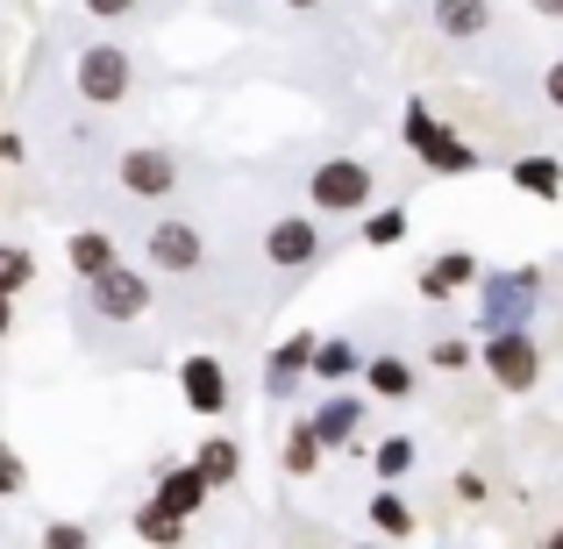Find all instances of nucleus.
Wrapping results in <instances>:
<instances>
[{
    "label": "nucleus",
    "mask_w": 563,
    "mask_h": 549,
    "mask_svg": "<svg viewBox=\"0 0 563 549\" xmlns=\"http://www.w3.org/2000/svg\"><path fill=\"white\" fill-rule=\"evenodd\" d=\"M399 143H407V151L421 157L435 179H464V172H478V165H485V157L471 151V143L456 136V129L442 122L435 108H428V100H407V108H399Z\"/></svg>",
    "instance_id": "f257e3e1"
},
{
    "label": "nucleus",
    "mask_w": 563,
    "mask_h": 549,
    "mask_svg": "<svg viewBox=\"0 0 563 549\" xmlns=\"http://www.w3.org/2000/svg\"><path fill=\"white\" fill-rule=\"evenodd\" d=\"M536 307H542V264H507V272L478 278V336L536 329Z\"/></svg>",
    "instance_id": "f03ea898"
},
{
    "label": "nucleus",
    "mask_w": 563,
    "mask_h": 549,
    "mask_svg": "<svg viewBox=\"0 0 563 549\" xmlns=\"http://www.w3.org/2000/svg\"><path fill=\"white\" fill-rule=\"evenodd\" d=\"M71 86H79L86 108H122L129 86H136V57H129L114 36H100V43H86V51H79V65H71Z\"/></svg>",
    "instance_id": "7ed1b4c3"
},
{
    "label": "nucleus",
    "mask_w": 563,
    "mask_h": 549,
    "mask_svg": "<svg viewBox=\"0 0 563 549\" xmlns=\"http://www.w3.org/2000/svg\"><path fill=\"white\" fill-rule=\"evenodd\" d=\"M478 364H485V378L499 385V393H536L542 385V343H536V329H493L478 343Z\"/></svg>",
    "instance_id": "20e7f679"
},
{
    "label": "nucleus",
    "mask_w": 563,
    "mask_h": 549,
    "mask_svg": "<svg viewBox=\"0 0 563 549\" xmlns=\"http://www.w3.org/2000/svg\"><path fill=\"white\" fill-rule=\"evenodd\" d=\"M372 186H378V172L364 165V157H329V165L307 172V207H314V215H364V207H372Z\"/></svg>",
    "instance_id": "39448f33"
},
{
    "label": "nucleus",
    "mask_w": 563,
    "mask_h": 549,
    "mask_svg": "<svg viewBox=\"0 0 563 549\" xmlns=\"http://www.w3.org/2000/svg\"><path fill=\"white\" fill-rule=\"evenodd\" d=\"M143 257H151V272H157V278H192V272L207 264V235H200V221H186V215L151 221V235H143Z\"/></svg>",
    "instance_id": "423d86ee"
},
{
    "label": "nucleus",
    "mask_w": 563,
    "mask_h": 549,
    "mask_svg": "<svg viewBox=\"0 0 563 549\" xmlns=\"http://www.w3.org/2000/svg\"><path fill=\"white\" fill-rule=\"evenodd\" d=\"M151 300H157V286H151V272H136V264H114V272L86 278V307H93L100 321H143Z\"/></svg>",
    "instance_id": "0eeeda50"
},
{
    "label": "nucleus",
    "mask_w": 563,
    "mask_h": 549,
    "mask_svg": "<svg viewBox=\"0 0 563 549\" xmlns=\"http://www.w3.org/2000/svg\"><path fill=\"white\" fill-rule=\"evenodd\" d=\"M114 186H122L129 200H172V193H179V157H172L165 143H136V151L114 157Z\"/></svg>",
    "instance_id": "6e6552de"
},
{
    "label": "nucleus",
    "mask_w": 563,
    "mask_h": 549,
    "mask_svg": "<svg viewBox=\"0 0 563 549\" xmlns=\"http://www.w3.org/2000/svg\"><path fill=\"white\" fill-rule=\"evenodd\" d=\"M264 257H272L278 272H307V264H321V221L314 215L264 221Z\"/></svg>",
    "instance_id": "1a4fd4ad"
},
{
    "label": "nucleus",
    "mask_w": 563,
    "mask_h": 549,
    "mask_svg": "<svg viewBox=\"0 0 563 549\" xmlns=\"http://www.w3.org/2000/svg\"><path fill=\"white\" fill-rule=\"evenodd\" d=\"M478 278H485V264L471 257V250H442V257H428L421 272H413V293H421L428 307H442V300H456V293H478Z\"/></svg>",
    "instance_id": "9d476101"
},
{
    "label": "nucleus",
    "mask_w": 563,
    "mask_h": 549,
    "mask_svg": "<svg viewBox=\"0 0 563 549\" xmlns=\"http://www.w3.org/2000/svg\"><path fill=\"white\" fill-rule=\"evenodd\" d=\"M179 393H186V407L200 414V421H221V414H229V364L207 358V350H192L179 364Z\"/></svg>",
    "instance_id": "9b49d317"
},
{
    "label": "nucleus",
    "mask_w": 563,
    "mask_h": 549,
    "mask_svg": "<svg viewBox=\"0 0 563 549\" xmlns=\"http://www.w3.org/2000/svg\"><path fill=\"white\" fill-rule=\"evenodd\" d=\"M314 350H321V329H292L286 343H278L272 358H264V393H272V399H286L292 385H300L307 371H314Z\"/></svg>",
    "instance_id": "f8f14e48"
},
{
    "label": "nucleus",
    "mask_w": 563,
    "mask_h": 549,
    "mask_svg": "<svg viewBox=\"0 0 563 549\" xmlns=\"http://www.w3.org/2000/svg\"><path fill=\"white\" fill-rule=\"evenodd\" d=\"M207 493H214V485L200 479V464H165V471H157L151 507H157V514H172V521H192V514L207 507Z\"/></svg>",
    "instance_id": "ddd939ff"
},
{
    "label": "nucleus",
    "mask_w": 563,
    "mask_h": 549,
    "mask_svg": "<svg viewBox=\"0 0 563 549\" xmlns=\"http://www.w3.org/2000/svg\"><path fill=\"white\" fill-rule=\"evenodd\" d=\"M314 421V436L329 442V450H350V442L364 436V393H321V407L307 414Z\"/></svg>",
    "instance_id": "4468645a"
},
{
    "label": "nucleus",
    "mask_w": 563,
    "mask_h": 549,
    "mask_svg": "<svg viewBox=\"0 0 563 549\" xmlns=\"http://www.w3.org/2000/svg\"><path fill=\"white\" fill-rule=\"evenodd\" d=\"M507 179H514V193H528V200H563V157H550V151L514 157Z\"/></svg>",
    "instance_id": "2eb2a0df"
},
{
    "label": "nucleus",
    "mask_w": 563,
    "mask_h": 549,
    "mask_svg": "<svg viewBox=\"0 0 563 549\" xmlns=\"http://www.w3.org/2000/svg\"><path fill=\"white\" fill-rule=\"evenodd\" d=\"M65 264H71L79 278H100V272H114V264H122V250H114L108 229H79V235L65 243Z\"/></svg>",
    "instance_id": "dca6fc26"
},
{
    "label": "nucleus",
    "mask_w": 563,
    "mask_h": 549,
    "mask_svg": "<svg viewBox=\"0 0 563 549\" xmlns=\"http://www.w3.org/2000/svg\"><path fill=\"white\" fill-rule=\"evenodd\" d=\"M364 350L350 343V336H321V350H314V378L321 385H350V378H364Z\"/></svg>",
    "instance_id": "f3484780"
},
{
    "label": "nucleus",
    "mask_w": 563,
    "mask_h": 549,
    "mask_svg": "<svg viewBox=\"0 0 563 549\" xmlns=\"http://www.w3.org/2000/svg\"><path fill=\"white\" fill-rule=\"evenodd\" d=\"M435 29L442 36H456V43H471V36H485L493 29V0H435Z\"/></svg>",
    "instance_id": "a211bd4d"
},
{
    "label": "nucleus",
    "mask_w": 563,
    "mask_h": 549,
    "mask_svg": "<svg viewBox=\"0 0 563 549\" xmlns=\"http://www.w3.org/2000/svg\"><path fill=\"white\" fill-rule=\"evenodd\" d=\"M321 457H329V442L314 436V421H292L286 428V450H278V471H286V479H314Z\"/></svg>",
    "instance_id": "6ab92c4d"
},
{
    "label": "nucleus",
    "mask_w": 563,
    "mask_h": 549,
    "mask_svg": "<svg viewBox=\"0 0 563 549\" xmlns=\"http://www.w3.org/2000/svg\"><path fill=\"white\" fill-rule=\"evenodd\" d=\"M364 385H372V399H413V385H421V371H413L407 358H393V350H385V358H372L364 364Z\"/></svg>",
    "instance_id": "aec40b11"
},
{
    "label": "nucleus",
    "mask_w": 563,
    "mask_h": 549,
    "mask_svg": "<svg viewBox=\"0 0 563 549\" xmlns=\"http://www.w3.org/2000/svg\"><path fill=\"white\" fill-rule=\"evenodd\" d=\"M192 464H200L207 485H235V471H243V450H235V436H207L200 450H192Z\"/></svg>",
    "instance_id": "412c9836"
},
{
    "label": "nucleus",
    "mask_w": 563,
    "mask_h": 549,
    "mask_svg": "<svg viewBox=\"0 0 563 549\" xmlns=\"http://www.w3.org/2000/svg\"><path fill=\"white\" fill-rule=\"evenodd\" d=\"M413 235V215H407V200H393V207H372L364 215V243L372 250H393V243H407Z\"/></svg>",
    "instance_id": "4be33fe9"
},
{
    "label": "nucleus",
    "mask_w": 563,
    "mask_h": 549,
    "mask_svg": "<svg viewBox=\"0 0 563 549\" xmlns=\"http://www.w3.org/2000/svg\"><path fill=\"white\" fill-rule=\"evenodd\" d=\"M372 464H378V479H385V485H399L413 464H421V442H413V436H385L378 450H372Z\"/></svg>",
    "instance_id": "5701e85b"
},
{
    "label": "nucleus",
    "mask_w": 563,
    "mask_h": 549,
    "mask_svg": "<svg viewBox=\"0 0 563 549\" xmlns=\"http://www.w3.org/2000/svg\"><path fill=\"white\" fill-rule=\"evenodd\" d=\"M372 528H378V536H399V542L413 536V507H407V493H399V485H385V493L372 499Z\"/></svg>",
    "instance_id": "b1692460"
},
{
    "label": "nucleus",
    "mask_w": 563,
    "mask_h": 549,
    "mask_svg": "<svg viewBox=\"0 0 563 549\" xmlns=\"http://www.w3.org/2000/svg\"><path fill=\"white\" fill-rule=\"evenodd\" d=\"M428 364H435V371H456V378H464V371L478 364V343H471V336H435V343H428Z\"/></svg>",
    "instance_id": "393cba45"
},
{
    "label": "nucleus",
    "mask_w": 563,
    "mask_h": 549,
    "mask_svg": "<svg viewBox=\"0 0 563 549\" xmlns=\"http://www.w3.org/2000/svg\"><path fill=\"white\" fill-rule=\"evenodd\" d=\"M136 536L151 542V549H179L186 542V521H172V514H157V507H136Z\"/></svg>",
    "instance_id": "a878e982"
},
{
    "label": "nucleus",
    "mask_w": 563,
    "mask_h": 549,
    "mask_svg": "<svg viewBox=\"0 0 563 549\" xmlns=\"http://www.w3.org/2000/svg\"><path fill=\"white\" fill-rule=\"evenodd\" d=\"M29 278H36V257H29L22 243H0V293H29Z\"/></svg>",
    "instance_id": "bb28decb"
},
{
    "label": "nucleus",
    "mask_w": 563,
    "mask_h": 549,
    "mask_svg": "<svg viewBox=\"0 0 563 549\" xmlns=\"http://www.w3.org/2000/svg\"><path fill=\"white\" fill-rule=\"evenodd\" d=\"M29 485V464H22V450H14L8 436H0V499H14Z\"/></svg>",
    "instance_id": "cd10ccee"
},
{
    "label": "nucleus",
    "mask_w": 563,
    "mask_h": 549,
    "mask_svg": "<svg viewBox=\"0 0 563 549\" xmlns=\"http://www.w3.org/2000/svg\"><path fill=\"white\" fill-rule=\"evenodd\" d=\"M43 549H93V528L86 521H51L43 528Z\"/></svg>",
    "instance_id": "c85d7f7f"
},
{
    "label": "nucleus",
    "mask_w": 563,
    "mask_h": 549,
    "mask_svg": "<svg viewBox=\"0 0 563 549\" xmlns=\"http://www.w3.org/2000/svg\"><path fill=\"white\" fill-rule=\"evenodd\" d=\"M86 14L93 22H122V14H136V0H86Z\"/></svg>",
    "instance_id": "c756f323"
},
{
    "label": "nucleus",
    "mask_w": 563,
    "mask_h": 549,
    "mask_svg": "<svg viewBox=\"0 0 563 549\" xmlns=\"http://www.w3.org/2000/svg\"><path fill=\"white\" fill-rule=\"evenodd\" d=\"M542 100L563 108V57H550V72H542Z\"/></svg>",
    "instance_id": "7c9ffc66"
},
{
    "label": "nucleus",
    "mask_w": 563,
    "mask_h": 549,
    "mask_svg": "<svg viewBox=\"0 0 563 549\" xmlns=\"http://www.w3.org/2000/svg\"><path fill=\"white\" fill-rule=\"evenodd\" d=\"M528 8H536L542 22H563V0H528Z\"/></svg>",
    "instance_id": "2f4dec72"
},
{
    "label": "nucleus",
    "mask_w": 563,
    "mask_h": 549,
    "mask_svg": "<svg viewBox=\"0 0 563 549\" xmlns=\"http://www.w3.org/2000/svg\"><path fill=\"white\" fill-rule=\"evenodd\" d=\"M0 336H14V300L0 293Z\"/></svg>",
    "instance_id": "473e14b6"
},
{
    "label": "nucleus",
    "mask_w": 563,
    "mask_h": 549,
    "mask_svg": "<svg viewBox=\"0 0 563 549\" xmlns=\"http://www.w3.org/2000/svg\"><path fill=\"white\" fill-rule=\"evenodd\" d=\"M286 8H292V14H307V8H321V0H286Z\"/></svg>",
    "instance_id": "72a5a7b5"
},
{
    "label": "nucleus",
    "mask_w": 563,
    "mask_h": 549,
    "mask_svg": "<svg viewBox=\"0 0 563 549\" xmlns=\"http://www.w3.org/2000/svg\"><path fill=\"white\" fill-rule=\"evenodd\" d=\"M350 549H372V542H350Z\"/></svg>",
    "instance_id": "f704fd0d"
}]
</instances>
